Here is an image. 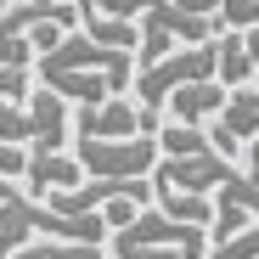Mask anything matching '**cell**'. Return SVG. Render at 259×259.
<instances>
[{"instance_id":"obj_1","label":"cell","mask_w":259,"mask_h":259,"mask_svg":"<svg viewBox=\"0 0 259 259\" xmlns=\"http://www.w3.org/2000/svg\"><path fill=\"white\" fill-rule=\"evenodd\" d=\"M46 91H57L68 107H91V102H107V96H124L136 84V51H113V46H96L84 28H68L51 51H39L34 68H28Z\"/></svg>"},{"instance_id":"obj_2","label":"cell","mask_w":259,"mask_h":259,"mask_svg":"<svg viewBox=\"0 0 259 259\" xmlns=\"http://www.w3.org/2000/svg\"><path fill=\"white\" fill-rule=\"evenodd\" d=\"M39 237H51V242H96L102 248L113 231H107L102 214H57V208H46L28 192H12L0 203V259L39 242Z\"/></svg>"},{"instance_id":"obj_3","label":"cell","mask_w":259,"mask_h":259,"mask_svg":"<svg viewBox=\"0 0 259 259\" xmlns=\"http://www.w3.org/2000/svg\"><path fill=\"white\" fill-rule=\"evenodd\" d=\"M113 259H208V231L169 220L163 208H141L124 231L107 237Z\"/></svg>"},{"instance_id":"obj_4","label":"cell","mask_w":259,"mask_h":259,"mask_svg":"<svg viewBox=\"0 0 259 259\" xmlns=\"http://www.w3.org/2000/svg\"><path fill=\"white\" fill-rule=\"evenodd\" d=\"M73 136V107L57 96V91H28L23 102H6L0 96V141L12 147H28V152H46V147H68Z\"/></svg>"},{"instance_id":"obj_5","label":"cell","mask_w":259,"mask_h":259,"mask_svg":"<svg viewBox=\"0 0 259 259\" xmlns=\"http://www.w3.org/2000/svg\"><path fill=\"white\" fill-rule=\"evenodd\" d=\"M220 34V17H197L186 6H175V0H152V6L141 12V46H136V68L169 57L175 46H203V39Z\"/></svg>"},{"instance_id":"obj_6","label":"cell","mask_w":259,"mask_h":259,"mask_svg":"<svg viewBox=\"0 0 259 259\" xmlns=\"http://www.w3.org/2000/svg\"><path fill=\"white\" fill-rule=\"evenodd\" d=\"M197 79H214V39H203V46H175L169 57L136 68V102L141 107H163L181 84H197Z\"/></svg>"},{"instance_id":"obj_7","label":"cell","mask_w":259,"mask_h":259,"mask_svg":"<svg viewBox=\"0 0 259 259\" xmlns=\"http://www.w3.org/2000/svg\"><path fill=\"white\" fill-rule=\"evenodd\" d=\"M73 158H79L84 175H96V181H136V175H152L158 136H118V141L73 136Z\"/></svg>"},{"instance_id":"obj_8","label":"cell","mask_w":259,"mask_h":259,"mask_svg":"<svg viewBox=\"0 0 259 259\" xmlns=\"http://www.w3.org/2000/svg\"><path fill=\"white\" fill-rule=\"evenodd\" d=\"M163 118L158 107H141L136 96H107L73 113V136H91V141H118V136H158Z\"/></svg>"},{"instance_id":"obj_9","label":"cell","mask_w":259,"mask_h":259,"mask_svg":"<svg viewBox=\"0 0 259 259\" xmlns=\"http://www.w3.org/2000/svg\"><path fill=\"white\" fill-rule=\"evenodd\" d=\"M231 181V158H220V152H186V158H158L152 163V186H175V192H203V197H214Z\"/></svg>"},{"instance_id":"obj_10","label":"cell","mask_w":259,"mask_h":259,"mask_svg":"<svg viewBox=\"0 0 259 259\" xmlns=\"http://www.w3.org/2000/svg\"><path fill=\"white\" fill-rule=\"evenodd\" d=\"M253 136H259V91H253V84H242V91H226L220 118L208 124V141H214V152H220V158H237V152H242Z\"/></svg>"},{"instance_id":"obj_11","label":"cell","mask_w":259,"mask_h":259,"mask_svg":"<svg viewBox=\"0 0 259 259\" xmlns=\"http://www.w3.org/2000/svg\"><path fill=\"white\" fill-rule=\"evenodd\" d=\"M259 220V175H237L231 169V181L214 192V226H208V242H220L242 226Z\"/></svg>"},{"instance_id":"obj_12","label":"cell","mask_w":259,"mask_h":259,"mask_svg":"<svg viewBox=\"0 0 259 259\" xmlns=\"http://www.w3.org/2000/svg\"><path fill=\"white\" fill-rule=\"evenodd\" d=\"M23 181H28V197H51V192H68L84 181V169L73 158V147H46V152H28V169H23Z\"/></svg>"},{"instance_id":"obj_13","label":"cell","mask_w":259,"mask_h":259,"mask_svg":"<svg viewBox=\"0 0 259 259\" xmlns=\"http://www.w3.org/2000/svg\"><path fill=\"white\" fill-rule=\"evenodd\" d=\"M163 107H169V118H175V124H214V118H220V107H226V84H220V79L181 84Z\"/></svg>"},{"instance_id":"obj_14","label":"cell","mask_w":259,"mask_h":259,"mask_svg":"<svg viewBox=\"0 0 259 259\" xmlns=\"http://www.w3.org/2000/svg\"><path fill=\"white\" fill-rule=\"evenodd\" d=\"M253 57H248V46H242V34L231 28H220V34H214V79H220L226 84V91H242V84H253Z\"/></svg>"},{"instance_id":"obj_15","label":"cell","mask_w":259,"mask_h":259,"mask_svg":"<svg viewBox=\"0 0 259 259\" xmlns=\"http://www.w3.org/2000/svg\"><path fill=\"white\" fill-rule=\"evenodd\" d=\"M79 28L96 39V46H113V51H136L141 46V23L136 17H102V12H79Z\"/></svg>"},{"instance_id":"obj_16","label":"cell","mask_w":259,"mask_h":259,"mask_svg":"<svg viewBox=\"0 0 259 259\" xmlns=\"http://www.w3.org/2000/svg\"><path fill=\"white\" fill-rule=\"evenodd\" d=\"M152 197H158V208L169 214V220H186V226H214V197H203V192H175V186H152Z\"/></svg>"},{"instance_id":"obj_17","label":"cell","mask_w":259,"mask_h":259,"mask_svg":"<svg viewBox=\"0 0 259 259\" xmlns=\"http://www.w3.org/2000/svg\"><path fill=\"white\" fill-rule=\"evenodd\" d=\"M208 147L214 141H208L203 124H175V118H169L158 130V158H186V152H208Z\"/></svg>"},{"instance_id":"obj_18","label":"cell","mask_w":259,"mask_h":259,"mask_svg":"<svg viewBox=\"0 0 259 259\" xmlns=\"http://www.w3.org/2000/svg\"><path fill=\"white\" fill-rule=\"evenodd\" d=\"M6 259H102V248L96 242H51V237H39V242H28V248H17Z\"/></svg>"},{"instance_id":"obj_19","label":"cell","mask_w":259,"mask_h":259,"mask_svg":"<svg viewBox=\"0 0 259 259\" xmlns=\"http://www.w3.org/2000/svg\"><path fill=\"white\" fill-rule=\"evenodd\" d=\"M152 6V0H73V12H102V17H136Z\"/></svg>"},{"instance_id":"obj_20","label":"cell","mask_w":259,"mask_h":259,"mask_svg":"<svg viewBox=\"0 0 259 259\" xmlns=\"http://www.w3.org/2000/svg\"><path fill=\"white\" fill-rule=\"evenodd\" d=\"M220 28H259V0H220Z\"/></svg>"},{"instance_id":"obj_21","label":"cell","mask_w":259,"mask_h":259,"mask_svg":"<svg viewBox=\"0 0 259 259\" xmlns=\"http://www.w3.org/2000/svg\"><path fill=\"white\" fill-rule=\"evenodd\" d=\"M141 208H147V203H136V197H107V203H102L96 214H102V220H107V231H124V226L136 220Z\"/></svg>"},{"instance_id":"obj_22","label":"cell","mask_w":259,"mask_h":259,"mask_svg":"<svg viewBox=\"0 0 259 259\" xmlns=\"http://www.w3.org/2000/svg\"><path fill=\"white\" fill-rule=\"evenodd\" d=\"M28 84H34L28 68H0V96H6V102H23V96H28Z\"/></svg>"},{"instance_id":"obj_23","label":"cell","mask_w":259,"mask_h":259,"mask_svg":"<svg viewBox=\"0 0 259 259\" xmlns=\"http://www.w3.org/2000/svg\"><path fill=\"white\" fill-rule=\"evenodd\" d=\"M23 169H28V147H12V141H0V175H6V181H17Z\"/></svg>"},{"instance_id":"obj_24","label":"cell","mask_w":259,"mask_h":259,"mask_svg":"<svg viewBox=\"0 0 259 259\" xmlns=\"http://www.w3.org/2000/svg\"><path fill=\"white\" fill-rule=\"evenodd\" d=\"M175 6H186V12H197V17H214V12H220V0H175Z\"/></svg>"},{"instance_id":"obj_25","label":"cell","mask_w":259,"mask_h":259,"mask_svg":"<svg viewBox=\"0 0 259 259\" xmlns=\"http://www.w3.org/2000/svg\"><path fill=\"white\" fill-rule=\"evenodd\" d=\"M242 34V46H248V57H253V68H259V28H237Z\"/></svg>"},{"instance_id":"obj_26","label":"cell","mask_w":259,"mask_h":259,"mask_svg":"<svg viewBox=\"0 0 259 259\" xmlns=\"http://www.w3.org/2000/svg\"><path fill=\"white\" fill-rule=\"evenodd\" d=\"M242 152H248V175H259V136H253V141H248Z\"/></svg>"},{"instance_id":"obj_27","label":"cell","mask_w":259,"mask_h":259,"mask_svg":"<svg viewBox=\"0 0 259 259\" xmlns=\"http://www.w3.org/2000/svg\"><path fill=\"white\" fill-rule=\"evenodd\" d=\"M17 6H73V0H17Z\"/></svg>"},{"instance_id":"obj_28","label":"cell","mask_w":259,"mask_h":259,"mask_svg":"<svg viewBox=\"0 0 259 259\" xmlns=\"http://www.w3.org/2000/svg\"><path fill=\"white\" fill-rule=\"evenodd\" d=\"M253 91H259V73H253Z\"/></svg>"},{"instance_id":"obj_29","label":"cell","mask_w":259,"mask_h":259,"mask_svg":"<svg viewBox=\"0 0 259 259\" xmlns=\"http://www.w3.org/2000/svg\"><path fill=\"white\" fill-rule=\"evenodd\" d=\"M0 12H6V0H0Z\"/></svg>"}]
</instances>
